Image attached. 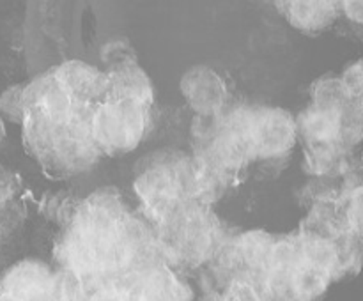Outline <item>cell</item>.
<instances>
[{"label":"cell","mask_w":363,"mask_h":301,"mask_svg":"<svg viewBox=\"0 0 363 301\" xmlns=\"http://www.w3.org/2000/svg\"><path fill=\"white\" fill-rule=\"evenodd\" d=\"M149 223L116 191H94L71 211L55 243L57 262L64 271L89 276H119L149 268L163 261Z\"/></svg>","instance_id":"1"},{"label":"cell","mask_w":363,"mask_h":301,"mask_svg":"<svg viewBox=\"0 0 363 301\" xmlns=\"http://www.w3.org/2000/svg\"><path fill=\"white\" fill-rule=\"evenodd\" d=\"M337 280L339 269L330 244L300 230L275 236L259 287L273 301H319Z\"/></svg>","instance_id":"2"},{"label":"cell","mask_w":363,"mask_h":301,"mask_svg":"<svg viewBox=\"0 0 363 301\" xmlns=\"http://www.w3.org/2000/svg\"><path fill=\"white\" fill-rule=\"evenodd\" d=\"M89 112L71 119L25 113L21 123L23 145L48 176L57 179L77 176L92 169L99 159L101 152L96 149L89 131Z\"/></svg>","instance_id":"3"},{"label":"cell","mask_w":363,"mask_h":301,"mask_svg":"<svg viewBox=\"0 0 363 301\" xmlns=\"http://www.w3.org/2000/svg\"><path fill=\"white\" fill-rule=\"evenodd\" d=\"M162 259L170 266H202L218 257L227 239L208 204L191 200L156 223Z\"/></svg>","instance_id":"4"},{"label":"cell","mask_w":363,"mask_h":301,"mask_svg":"<svg viewBox=\"0 0 363 301\" xmlns=\"http://www.w3.org/2000/svg\"><path fill=\"white\" fill-rule=\"evenodd\" d=\"M133 188L152 225L197 198V174L194 159L176 151H162L138 163Z\"/></svg>","instance_id":"5"},{"label":"cell","mask_w":363,"mask_h":301,"mask_svg":"<svg viewBox=\"0 0 363 301\" xmlns=\"http://www.w3.org/2000/svg\"><path fill=\"white\" fill-rule=\"evenodd\" d=\"M151 108L131 99L106 98L89 112V131L96 149L106 156L135 151L144 140Z\"/></svg>","instance_id":"6"},{"label":"cell","mask_w":363,"mask_h":301,"mask_svg":"<svg viewBox=\"0 0 363 301\" xmlns=\"http://www.w3.org/2000/svg\"><path fill=\"white\" fill-rule=\"evenodd\" d=\"M245 130L255 159L289 154L298 140L296 119L279 106H243Z\"/></svg>","instance_id":"7"},{"label":"cell","mask_w":363,"mask_h":301,"mask_svg":"<svg viewBox=\"0 0 363 301\" xmlns=\"http://www.w3.org/2000/svg\"><path fill=\"white\" fill-rule=\"evenodd\" d=\"M0 290L16 301H59L57 273L41 261H21L11 266L0 278Z\"/></svg>","instance_id":"8"},{"label":"cell","mask_w":363,"mask_h":301,"mask_svg":"<svg viewBox=\"0 0 363 301\" xmlns=\"http://www.w3.org/2000/svg\"><path fill=\"white\" fill-rule=\"evenodd\" d=\"M179 91L188 106L199 117L216 115L227 108L229 91L225 81L213 67L204 64L184 71L179 80Z\"/></svg>","instance_id":"9"},{"label":"cell","mask_w":363,"mask_h":301,"mask_svg":"<svg viewBox=\"0 0 363 301\" xmlns=\"http://www.w3.org/2000/svg\"><path fill=\"white\" fill-rule=\"evenodd\" d=\"M52 69L80 108L91 110L108 98V74L92 64L73 59Z\"/></svg>","instance_id":"10"},{"label":"cell","mask_w":363,"mask_h":301,"mask_svg":"<svg viewBox=\"0 0 363 301\" xmlns=\"http://www.w3.org/2000/svg\"><path fill=\"white\" fill-rule=\"evenodd\" d=\"M291 27L318 35L342 16V0H275Z\"/></svg>","instance_id":"11"},{"label":"cell","mask_w":363,"mask_h":301,"mask_svg":"<svg viewBox=\"0 0 363 301\" xmlns=\"http://www.w3.org/2000/svg\"><path fill=\"white\" fill-rule=\"evenodd\" d=\"M194 290L167 262H156L140 273V301H191Z\"/></svg>","instance_id":"12"},{"label":"cell","mask_w":363,"mask_h":301,"mask_svg":"<svg viewBox=\"0 0 363 301\" xmlns=\"http://www.w3.org/2000/svg\"><path fill=\"white\" fill-rule=\"evenodd\" d=\"M108 74V98L131 99L151 108L155 105V87L138 62L105 69Z\"/></svg>","instance_id":"13"},{"label":"cell","mask_w":363,"mask_h":301,"mask_svg":"<svg viewBox=\"0 0 363 301\" xmlns=\"http://www.w3.org/2000/svg\"><path fill=\"white\" fill-rule=\"evenodd\" d=\"M339 209L346 225L363 239V183L344 190L339 197Z\"/></svg>","instance_id":"14"},{"label":"cell","mask_w":363,"mask_h":301,"mask_svg":"<svg viewBox=\"0 0 363 301\" xmlns=\"http://www.w3.org/2000/svg\"><path fill=\"white\" fill-rule=\"evenodd\" d=\"M25 87H27V84H14L2 91V94H0V115L4 120L21 126L25 117Z\"/></svg>","instance_id":"15"},{"label":"cell","mask_w":363,"mask_h":301,"mask_svg":"<svg viewBox=\"0 0 363 301\" xmlns=\"http://www.w3.org/2000/svg\"><path fill=\"white\" fill-rule=\"evenodd\" d=\"M101 62L105 64L106 69H110V67H117L130 62H138V60L131 42L124 38H116L110 39V41H106L105 45L101 46Z\"/></svg>","instance_id":"16"},{"label":"cell","mask_w":363,"mask_h":301,"mask_svg":"<svg viewBox=\"0 0 363 301\" xmlns=\"http://www.w3.org/2000/svg\"><path fill=\"white\" fill-rule=\"evenodd\" d=\"M216 301H273L261 287L248 282H229Z\"/></svg>","instance_id":"17"},{"label":"cell","mask_w":363,"mask_h":301,"mask_svg":"<svg viewBox=\"0 0 363 301\" xmlns=\"http://www.w3.org/2000/svg\"><path fill=\"white\" fill-rule=\"evenodd\" d=\"M340 78L346 84L347 91L363 105V59L347 64L346 69L340 74Z\"/></svg>","instance_id":"18"},{"label":"cell","mask_w":363,"mask_h":301,"mask_svg":"<svg viewBox=\"0 0 363 301\" xmlns=\"http://www.w3.org/2000/svg\"><path fill=\"white\" fill-rule=\"evenodd\" d=\"M0 301H16L13 296H9L7 293H4V290H0Z\"/></svg>","instance_id":"19"},{"label":"cell","mask_w":363,"mask_h":301,"mask_svg":"<svg viewBox=\"0 0 363 301\" xmlns=\"http://www.w3.org/2000/svg\"><path fill=\"white\" fill-rule=\"evenodd\" d=\"M4 137H6V127H4V119L0 115V142L4 140Z\"/></svg>","instance_id":"20"}]
</instances>
